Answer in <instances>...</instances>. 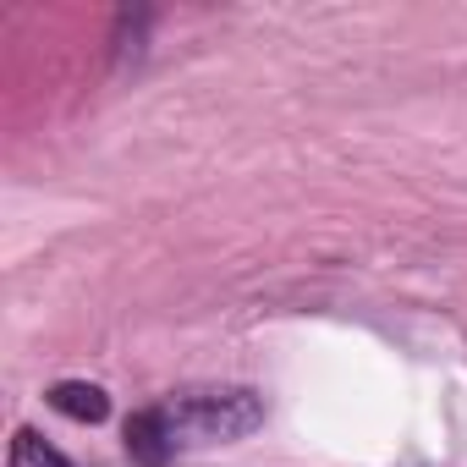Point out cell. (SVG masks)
Instances as JSON below:
<instances>
[{"label":"cell","mask_w":467,"mask_h":467,"mask_svg":"<svg viewBox=\"0 0 467 467\" xmlns=\"http://www.w3.org/2000/svg\"><path fill=\"white\" fill-rule=\"evenodd\" d=\"M127 456H132L138 467H165V462L176 456L165 407H149V412H132V418H127Z\"/></svg>","instance_id":"cell-2"},{"label":"cell","mask_w":467,"mask_h":467,"mask_svg":"<svg viewBox=\"0 0 467 467\" xmlns=\"http://www.w3.org/2000/svg\"><path fill=\"white\" fill-rule=\"evenodd\" d=\"M12 467H72L39 429H17V440H12Z\"/></svg>","instance_id":"cell-4"},{"label":"cell","mask_w":467,"mask_h":467,"mask_svg":"<svg viewBox=\"0 0 467 467\" xmlns=\"http://www.w3.org/2000/svg\"><path fill=\"white\" fill-rule=\"evenodd\" d=\"M50 407L67 412V418H78V423H99V418L110 412V396H105L99 385H88V379H61V385L50 390Z\"/></svg>","instance_id":"cell-3"},{"label":"cell","mask_w":467,"mask_h":467,"mask_svg":"<svg viewBox=\"0 0 467 467\" xmlns=\"http://www.w3.org/2000/svg\"><path fill=\"white\" fill-rule=\"evenodd\" d=\"M165 423L176 445H209V440H237L265 423V401L254 390H187L165 401Z\"/></svg>","instance_id":"cell-1"}]
</instances>
